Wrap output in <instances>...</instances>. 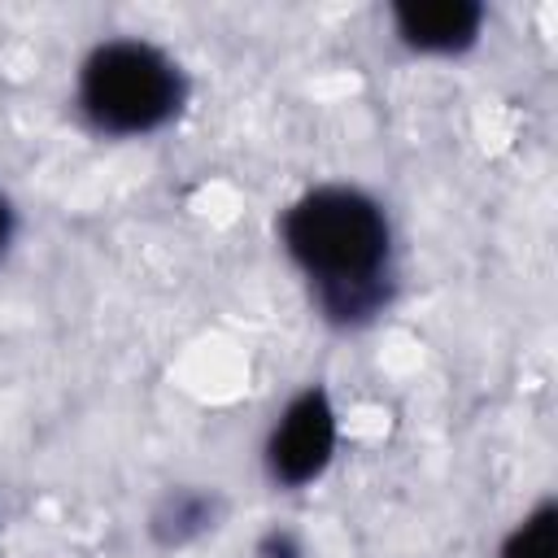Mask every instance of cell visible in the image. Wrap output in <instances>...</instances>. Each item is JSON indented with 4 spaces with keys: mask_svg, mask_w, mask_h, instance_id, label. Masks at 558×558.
<instances>
[{
    "mask_svg": "<svg viewBox=\"0 0 558 558\" xmlns=\"http://www.w3.org/2000/svg\"><path fill=\"white\" fill-rule=\"evenodd\" d=\"M279 235L327 318L357 323L388 301L392 231L366 192L340 183L314 187L288 205Z\"/></svg>",
    "mask_w": 558,
    "mask_h": 558,
    "instance_id": "obj_1",
    "label": "cell"
},
{
    "mask_svg": "<svg viewBox=\"0 0 558 558\" xmlns=\"http://www.w3.org/2000/svg\"><path fill=\"white\" fill-rule=\"evenodd\" d=\"M183 105L179 65L144 39H109L78 70V109L105 135H148Z\"/></svg>",
    "mask_w": 558,
    "mask_h": 558,
    "instance_id": "obj_2",
    "label": "cell"
},
{
    "mask_svg": "<svg viewBox=\"0 0 558 558\" xmlns=\"http://www.w3.org/2000/svg\"><path fill=\"white\" fill-rule=\"evenodd\" d=\"M336 453V410L323 388H305L288 401L266 436V471L283 488H301L327 471Z\"/></svg>",
    "mask_w": 558,
    "mask_h": 558,
    "instance_id": "obj_3",
    "label": "cell"
},
{
    "mask_svg": "<svg viewBox=\"0 0 558 558\" xmlns=\"http://www.w3.org/2000/svg\"><path fill=\"white\" fill-rule=\"evenodd\" d=\"M484 9L466 0H436V4H401L397 31L418 52H458L475 39Z\"/></svg>",
    "mask_w": 558,
    "mask_h": 558,
    "instance_id": "obj_4",
    "label": "cell"
},
{
    "mask_svg": "<svg viewBox=\"0 0 558 558\" xmlns=\"http://www.w3.org/2000/svg\"><path fill=\"white\" fill-rule=\"evenodd\" d=\"M554 506H536L501 545V558H558V536H554Z\"/></svg>",
    "mask_w": 558,
    "mask_h": 558,
    "instance_id": "obj_5",
    "label": "cell"
},
{
    "mask_svg": "<svg viewBox=\"0 0 558 558\" xmlns=\"http://www.w3.org/2000/svg\"><path fill=\"white\" fill-rule=\"evenodd\" d=\"M9 235H13V209H9V201L0 196V253H4V244H9Z\"/></svg>",
    "mask_w": 558,
    "mask_h": 558,
    "instance_id": "obj_6",
    "label": "cell"
}]
</instances>
